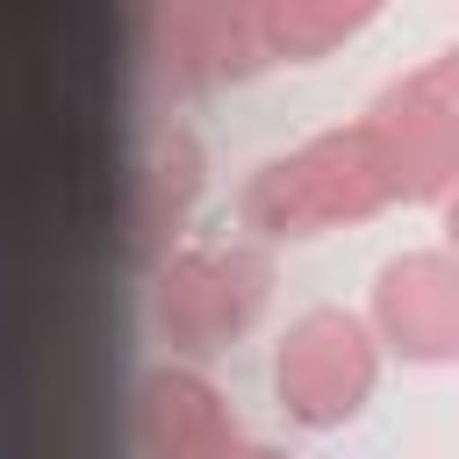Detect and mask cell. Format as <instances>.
I'll list each match as a JSON object with an SVG mask.
<instances>
[{"label":"cell","instance_id":"cell-1","mask_svg":"<svg viewBox=\"0 0 459 459\" xmlns=\"http://www.w3.org/2000/svg\"><path fill=\"white\" fill-rule=\"evenodd\" d=\"M387 201H394V179H387L373 129L344 122V129H323V136L265 158L237 194V222L258 237H316L337 222H366Z\"/></svg>","mask_w":459,"mask_h":459},{"label":"cell","instance_id":"cell-2","mask_svg":"<svg viewBox=\"0 0 459 459\" xmlns=\"http://www.w3.org/2000/svg\"><path fill=\"white\" fill-rule=\"evenodd\" d=\"M265 287L273 265L258 244H186L158 265V330L172 351L208 359L258 323Z\"/></svg>","mask_w":459,"mask_h":459},{"label":"cell","instance_id":"cell-4","mask_svg":"<svg viewBox=\"0 0 459 459\" xmlns=\"http://www.w3.org/2000/svg\"><path fill=\"white\" fill-rule=\"evenodd\" d=\"M380 373V351L366 337V323L351 308H308L287 323L280 351H273V394L301 430H337L366 409Z\"/></svg>","mask_w":459,"mask_h":459},{"label":"cell","instance_id":"cell-10","mask_svg":"<svg viewBox=\"0 0 459 459\" xmlns=\"http://www.w3.org/2000/svg\"><path fill=\"white\" fill-rule=\"evenodd\" d=\"M445 237H452V258H459V186L445 194Z\"/></svg>","mask_w":459,"mask_h":459},{"label":"cell","instance_id":"cell-9","mask_svg":"<svg viewBox=\"0 0 459 459\" xmlns=\"http://www.w3.org/2000/svg\"><path fill=\"white\" fill-rule=\"evenodd\" d=\"M380 14V0H258L265 57H323L344 36H359Z\"/></svg>","mask_w":459,"mask_h":459},{"label":"cell","instance_id":"cell-8","mask_svg":"<svg viewBox=\"0 0 459 459\" xmlns=\"http://www.w3.org/2000/svg\"><path fill=\"white\" fill-rule=\"evenodd\" d=\"M136 445L143 459H237L244 452L230 402L186 366H158L136 380Z\"/></svg>","mask_w":459,"mask_h":459},{"label":"cell","instance_id":"cell-11","mask_svg":"<svg viewBox=\"0 0 459 459\" xmlns=\"http://www.w3.org/2000/svg\"><path fill=\"white\" fill-rule=\"evenodd\" d=\"M237 459H287V452H273V445H244Z\"/></svg>","mask_w":459,"mask_h":459},{"label":"cell","instance_id":"cell-3","mask_svg":"<svg viewBox=\"0 0 459 459\" xmlns=\"http://www.w3.org/2000/svg\"><path fill=\"white\" fill-rule=\"evenodd\" d=\"M387 179L402 201H430L459 186V43L437 50L430 65H416L409 79H394L373 115H366Z\"/></svg>","mask_w":459,"mask_h":459},{"label":"cell","instance_id":"cell-5","mask_svg":"<svg viewBox=\"0 0 459 459\" xmlns=\"http://www.w3.org/2000/svg\"><path fill=\"white\" fill-rule=\"evenodd\" d=\"M136 43L172 93H208L222 79H244L265 57L258 0H143Z\"/></svg>","mask_w":459,"mask_h":459},{"label":"cell","instance_id":"cell-7","mask_svg":"<svg viewBox=\"0 0 459 459\" xmlns=\"http://www.w3.org/2000/svg\"><path fill=\"white\" fill-rule=\"evenodd\" d=\"M373 330L402 359H452L459 351V258L452 251H402L373 280Z\"/></svg>","mask_w":459,"mask_h":459},{"label":"cell","instance_id":"cell-6","mask_svg":"<svg viewBox=\"0 0 459 459\" xmlns=\"http://www.w3.org/2000/svg\"><path fill=\"white\" fill-rule=\"evenodd\" d=\"M194 194H201V143H194L186 129H151V136L122 158L115 194H108V222H100V230H108L115 258H122V265H158V258L172 251Z\"/></svg>","mask_w":459,"mask_h":459}]
</instances>
